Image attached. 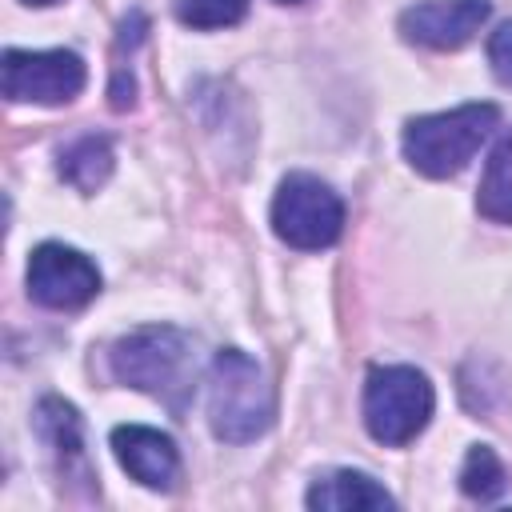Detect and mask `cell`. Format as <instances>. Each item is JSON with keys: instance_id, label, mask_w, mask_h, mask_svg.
<instances>
[{"instance_id": "1", "label": "cell", "mask_w": 512, "mask_h": 512, "mask_svg": "<svg viewBox=\"0 0 512 512\" xmlns=\"http://www.w3.org/2000/svg\"><path fill=\"white\" fill-rule=\"evenodd\" d=\"M112 376L136 392L156 396L168 412H184L196 392L200 344L172 324H148L120 336L108 352Z\"/></svg>"}, {"instance_id": "2", "label": "cell", "mask_w": 512, "mask_h": 512, "mask_svg": "<svg viewBox=\"0 0 512 512\" xmlns=\"http://www.w3.org/2000/svg\"><path fill=\"white\" fill-rule=\"evenodd\" d=\"M272 416H276V400H272V384L264 368L240 348H220L208 364L212 432L228 444H248L268 432Z\"/></svg>"}, {"instance_id": "3", "label": "cell", "mask_w": 512, "mask_h": 512, "mask_svg": "<svg viewBox=\"0 0 512 512\" xmlns=\"http://www.w3.org/2000/svg\"><path fill=\"white\" fill-rule=\"evenodd\" d=\"M496 120H500L496 104H460L448 112L416 116L404 128V156L428 180L456 176L476 156V148L488 140Z\"/></svg>"}, {"instance_id": "4", "label": "cell", "mask_w": 512, "mask_h": 512, "mask_svg": "<svg viewBox=\"0 0 512 512\" xmlns=\"http://www.w3.org/2000/svg\"><path fill=\"white\" fill-rule=\"evenodd\" d=\"M436 408V392L432 380L412 368V364H384L368 372L364 384V424L372 432V440L400 448L408 440H416L424 432V424L432 420Z\"/></svg>"}, {"instance_id": "5", "label": "cell", "mask_w": 512, "mask_h": 512, "mask_svg": "<svg viewBox=\"0 0 512 512\" xmlns=\"http://www.w3.org/2000/svg\"><path fill=\"white\" fill-rule=\"evenodd\" d=\"M272 232L300 252H320L340 240L344 232V204L340 196L308 172H292L280 180L272 196Z\"/></svg>"}, {"instance_id": "6", "label": "cell", "mask_w": 512, "mask_h": 512, "mask_svg": "<svg viewBox=\"0 0 512 512\" xmlns=\"http://www.w3.org/2000/svg\"><path fill=\"white\" fill-rule=\"evenodd\" d=\"M4 96L12 104H68L84 92L88 68L72 48H48V52H24L8 48L4 52Z\"/></svg>"}, {"instance_id": "7", "label": "cell", "mask_w": 512, "mask_h": 512, "mask_svg": "<svg viewBox=\"0 0 512 512\" xmlns=\"http://www.w3.org/2000/svg\"><path fill=\"white\" fill-rule=\"evenodd\" d=\"M96 292H100V268L80 248L48 240L28 256V296L36 304L72 312L84 308Z\"/></svg>"}, {"instance_id": "8", "label": "cell", "mask_w": 512, "mask_h": 512, "mask_svg": "<svg viewBox=\"0 0 512 512\" xmlns=\"http://www.w3.org/2000/svg\"><path fill=\"white\" fill-rule=\"evenodd\" d=\"M488 0H420L400 12V36L424 48H464L488 20Z\"/></svg>"}, {"instance_id": "9", "label": "cell", "mask_w": 512, "mask_h": 512, "mask_svg": "<svg viewBox=\"0 0 512 512\" xmlns=\"http://www.w3.org/2000/svg\"><path fill=\"white\" fill-rule=\"evenodd\" d=\"M112 452L120 468L140 480L144 488L168 492L180 480V452L168 432L148 428V424H116L112 428Z\"/></svg>"}, {"instance_id": "10", "label": "cell", "mask_w": 512, "mask_h": 512, "mask_svg": "<svg viewBox=\"0 0 512 512\" xmlns=\"http://www.w3.org/2000/svg\"><path fill=\"white\" fill-rule=\"evenodd\" d=\"M392 504L396 500L384 492V484L352 468H336L308 488V508L320 512H360V508H392Z\"/></svg>"}, {"instance_id": "11", "label": "cell", "mask_w": 512, "mask_h": 512, "mask_svg": "<svg viewBox=\"0 0 512 512\" xmlns=\"http://www.w3.org/2000/svg\"><path fill=\"white\" fill-rule=\"evenodd\" d=\"M476 208L484 220L492 224H512V128L500 136V144L492 148L480 188H476Z\"/></svg>"}, {"instance_id": "12", "label": "cell", "mask_w": 512, "mask_h": 512, "mask_svg": "<svg viewBox=\"0 0 512 512\" xmlns=\"http://www.w3.org/2000/svg\"><path fill=\"white\" fill-rule=\"evenodd\" d=\"M36 432L48 440V448L60 456L64 472L68 464H84V436H80V416L68 400L60 396H44L36 404Z\"/></svg>"}, {"instance_id": "13", "label": "cell", "mask_w": 512, "mask_h": 512, "mask_svg": "<svg viewBox=\"0 0 512 512\" xmlns=\"http://www.w3.org/2000/svg\"><path fill=\"white\" fill-rule=\"evenodd\" d=\"M60 180L76 192H96L112 176V144L104 136H80L60 152Z\"/></svg>"}, {"instance_id": "14", "label": "cell", "mask_w": 512, "mask_h": 512, "mask_svg": "<svg viewBox=\"0 0 512 512\" xmlns=\"http://www.w3.org/2000/svg\"><path fill=\"white\" fill-rule=\"evenodd\" d=\"M460 488H464V496H472V500H496V496L508 488V472H504L500 456H496L488 444L468 448L464 468H460Z\"/></svg>"}, {"instance_id": "15", "label": "cell", "mask_w": 512, "mask_h": 512, "mask_svg": "<svg viewBox=\"0 0 512 512\" xmlns=\"http://www.w3.org/2000/svg\"><path fill=\"white\" fill-rule=\"evenodd\" d=\"M248 12V0H176V16L188 28H232Z\"/></svg>"}, {"instance_id": "16", "label": "cell", "mask_w": 512, "mask_h": 512, "mask_svg": "<svg viewBox=\"0 0 512 512\" xmlns=\"http://www.w3.org/2000/svg\"><path fill=\"white\" fill-rule=\"evenodd\" d=\"M488 64H492L496 80L504 88H512V20L492 32V40H488Z\"/></svg>"}, {"instance_id": "17", "label": "cell", "mask_w": 512, "mask_h": 512, "mask_svg": "<svg viewBox=\"0 0 512 512\" xmlns=\"http://www.w3.org/2000/svg\"><path fill=\"white\" fill-rule=\"evenodd\" d=\"M24 4H56V0H24Z\"/></svg>"}, {"instance_id": "18", "label": "cell", "mask_w": 512, "mask_h": 512, "mask_svg": "<svg viewBox=\"0 0 512 512\" xmlns=\"http://www.w3.org/2000/svg\"><path fill=\"white\" fill-rule=\"evenodd\" d=\"M276 4H304V0H276Z\"/></svg>"}]
</instances>
